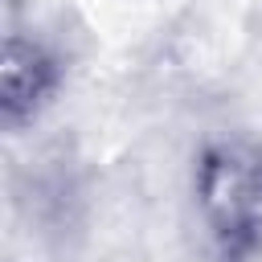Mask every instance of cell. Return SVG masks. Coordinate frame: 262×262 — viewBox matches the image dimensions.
Returning a JSON list of instances; mask_svg holds the SVG:
<instances>
[{
    "mask_svg": "<svg viewBox=\"0 0 262 262\" xmlns=\"http://www.w3.org/2000/svg\"><path fill=\"white\" fill-rule=\"evenodd\" d=\"M61 86V57L33 33L12 29L0 49V123L20 131L53 102Z\"/></svg>",
    "mask_w": 262,
    "mask_h": 262,
    "instance_id": "cell-2",
    "label": "cell"
},
{
    "mask_svg": "<svg viewBox=\"0 0 262 262\" xmlns=\"http://www.w3.org/2000/svg\"><path fill=\"white\" fill-rule=\"evenodd\" d=\"M196 217L221 262H254L262 254V147L217 139L192 168Z\"/></svg>",
    "mask_w": 262,
    "mask_h": 262,
    "instance_id": "cell-1",
    "label": "cell"
}]
</instances>
